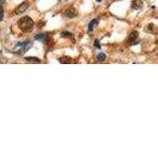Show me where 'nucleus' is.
I'll return each instance as SVG.
<instances>
[{"label": "nucleus", "instance_id": "nucleus-1", "mask_svg": "<svg viewBox=\"0 0 158 148\" xmlns=\"http://www.w3.org/2000/svg\"><path fill=\"white\" fill-rule=\"evenodd\" d=\"M34 26H35L34 21L28 16L23 17L18 21V27L23 32H31L34 29Z\"/></svg>", "mask_w": 158, "mask_h": 148}, {"label": "nucleus", "instance_id": "nucleus-2", "mask_svg": "<svg viewBox=\"0 0 158 148\" xmlns=\"http://www.w3.org/2000/svg\"><path fill=\"white\" fill-rule=\"evenodd\" d=\"M29 6H30V3L28 2V1H25V2H23L22 4H20L17 8H16L15 10V13L16 14H22V13H24L28 8H29Z\"/></svg>", "mask_w": 158, "mask_h": 148}, {"label": "nucleus", "instance_id": "nucleus-3", "mask_svg": "<svg viewBox=\"0 0 158 148\" xmlns=\"http://www.w3.org/2000/svg\"><path fill=\"white\" fill-rule=\"evenodd\" d=\"M64 15L67 18H74L75 16H77V12L74 8H69L64 12Z\"/></svg>", "mask_w": 158, "mask_h": 148}, {"label": "nucleus", "instance_id": "nucleus-4", "mask_svg": "<svg viewBox=\"0 0 158 148\" xmlns=\"http://www.w3.org/2000/svg\"><path fill=\"white\" fill-rule=\"evenodd\" d=\"M137 37H138L137 32H132V33L130 34V36H129V38H128V41L130 42V43H129V45L137 44V42H136V39H137Z\"/></svg>", "mask_w": 158, "mask_h": 148}, {"label": "nucleus", "instance_id": "nucleus-5", "mask_svg": "<svg viewBox=\"0 0 158 148\" xmlns=\"http://www.w3.org/2000/svg\"><path fill=\"white\" fill-rule=\"evenodd\" d=\"M143 5L141 0H133L132 3H131V7L134 8V9H140Z\"/></svg>", "mask_w": 158, "mask_h": 148}, {"label": "nucleus", "instance_id": "nucleus-6", "mask_svg": "<svg viewBox=\"0 0 158 148\" xmlns=\"http://www.w3.org/2000/svg\"><path fill=\"white\" fill-rule=\"evenodd\" d=\"M98 23H99V21H98L97 19H96V20H95V19L94 20H92V21L89 23V28H88V29H89V31H90V32H91V31H93V29H94L95 27L98 25Z\"/></svg>", "mask_w": 158, "mask_h": 148}, {"label": "nucleus", "instance_id": "nucleus-7", "mask_svg": "<svg viewBox=\"0 0 158 148\" xmlns=\"http://www.w3.org/2000/svg\"><path fill=\"white\" fill-rule=\"evenodd\" d=\"M26 60H28L29 62L32 63H41V60L35 56H29V57H26Z\"/></svg>", "mask_w": 158, "mask_h": 148}, {"label": "nucleus", "instance_id": "nucleus-8", "mask_svg": "<svg viewBox=\"0 0 158 148\" xmlns=\"http://www.w3.org/2000/svg\"><path fill=\"white\" fill-rule=\"evenodd\" d=\"M59 61H60V63H70V62H71V59H70L69 57H67V56H64V57L59 59Z\"/></svg>", "mask_w": 158, "mask_h": 148}, {"label": "nucleus", "instance_id": "nucleus-9", "mask_svg": "<svg viewBox=\"0 0 158 148\" xmlns=\"http://www.w3.org/2000/svg\"><path fill=\"white\" fill-rule=\"evenodd\" d=\"M61 37H62V38L71 39V38H73V34L69 33V32H62V33H61Z\"/></svg>", "mask_w": 158, "mask_h": 148}, {"label": "nucleus", "instance_id": "nucleus-10", "mask_svg": "<svg viewBox=\"0 0 158 148\" xmlns=\"http://www.w3.org/2000/svg\"><path fill=\"white\" fill-rule=\"evenodd\" d=\"M97 59L99 60V61H104L105 59H106V54L105 53H99L98 54V56H97Z\"/></svg>", "mask_w": 158, "mask_h": 148}, {"label": "nucleus", "instance_id": "nucleus-11", "mask_svg": "<svg viewBox=\"0 0 158 148\" xmlns=\"http://www.w3.org/2000/svg\"><path fill=\"white\" fill-rule=\"evenodd\" d=\"M44 38H45V36H44L43 34H39V35H37V36L35 37V39H36V40H38V41H39V40H40V41H43V40H44Z\"/></svg>", "mask_w": 158, "mask_h": 148}, {"label": "nucleus", "instance_id": "nucleus-12", "mask_svg": "<svg viewBox=\"0 0 158 148\" xmlns=\"http://www.w3.org/2000/svg\"><path fill=\"white\" fill-rule=\"evenodd\" d=\"M3 17H4V11H3L2 6L0 5V21H2V20H3Z\"/></svg>", "mask_w": 158, "mask_h": 148}, {"label": "nucleus", "instance_id": "nucleus-13", "mask_svg": "<svg viewBox=\"0 0 158 148\" xmlns=\"http://www.w3.org/2000/svg\"><path fill=\"white\" fill-rule=\"evenodd\" d=\"M94 46L96 47V48H98V49H100V48H101V47H100V44H99V41H98V40H96V41H95Z\"/></svg>", "mask_w": 158, "mask_h": 148}, {"label": "nucleus", "instance_id": "nucleus-14", "mask_svg": "<svg viewBox=\"0 0 158 148\" xmlns=\"http://www.w3.org/2000/svg\"><path fill=\"white\" fill-rule=\"evenodd\" d=\"M3 2H4V0H0V5H2V4H3Z\"/></svg>", "mask_w": 158, "mask_h": 148}, {"label": "nucleus", "instance_id": "nucleus-15", "mask_svg": "<svg viewBox=\"0 0 158 148\" xmlns=\"http://www.w3.org/2000/svg\"><path fill=\"white\" fill-rule=\"evenodd\" d=\"M101 1H102V0H97V2H101Z\"/></svg>", "mask_w": 158, "mask_h": 148}]
</instances>
